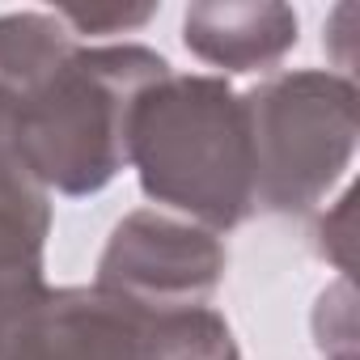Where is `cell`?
Wrapping results in <instances>:
<instances>
[{
	"label": "cell",
	"mask_w": 360,
	"mask_h": 360,
	"mask_svg": "<svg viewBox=\"0 0 360 360\" xmlns=\"http://www.w3.org/2000/svg\"><path fill=\"white\" fill-rule=\"evenodd\" d=\"M127 165L148 200L225 233L255 217V161L242 94L225 77H161L127 119Z\"/></svg>",
	"instance_id": "cell-1"
},
{
	"label": "cell",
	"mask_w": 360,
	"mask_h": 360,
	"mask_svg": "<svg viewBox=\"0 0 360 360\" xmlns=\"http://www.w3.org/2000/svg\"><path fill=\"white\" fill-rule=\"evenodd\" d=\"M169 77L165 56L140 43L77 47L26 98L13 102L18 148L51 195H98L127 165V119L136 98Z\"/></svg>",
	"instance_id": "cell-2"
},
{
	"label": "cell",
	"mask_w": 360,
	"mask_h": 360,
	"mask_svg": "<svg viewBox=\"0 0 360 360\" xmlns=\"http://www.w3.org/2000/svg\"><path fill=\"white\" fill-rule=\"evenodd\" d=\"M0 360H242L212 309H148L98 284L34 292L0 330Z\"/></svg>",
	"instance_id": "cell-3"
},
{
	"label": "cell",
	"mask_w": 360,
	"mask_h": 360,
	"mask_svg": "<svg viewBox=\"0 0 360 360\" xmlns=\"http://www.w3.org/2000/svg\"><path fill=\"white\" fill-rule=\"evenodd\" d=\"M255 212L297 217L326 200L356 153V85L339 72H280L242 94Z\"/></svg>",
	"instance_id": "cell-4"
},
{
	"label": "cell",
	"mask_w": 360,
	"mask_h": 360,
	"mask_svg": "<svg viewBox=\"0 0 360 360\" xmlns=\"http://www.w3.org/2000/svg\"><path fill=\"white\" fill-rule=\"evenodd\" d=\"M225 242L157 208L127 212L98 259V288H110L148 309H200L225 280Z\"/></svg>",
	"instance_id": "cell-5"
},
{
	"label": "cell",
	"mask_w": 360,
	"mask_h": 360,
	"mask_svg": "<svg viewBox=\"0 0 360 360\" xmlns=\"http://www.w3.org/2000/svg\"><path fill=\"white\" fill-rule=\"evenodd\" d=\"M183 43L212 68L259 72L297 47V13L271 0L191 5L183 18Z\"/></svg>",
	"instance_id": "cell-6"
},
{
	"label": "cell",
	"mask_w": 360,
	"mask_h": 360,
	"mask_svg": "<svg viewBox=\"0 0 360 360\" xmlns=\"http://www.w3.org/2000/svg\"><path fill=\"white\" fill-rule=\"evenodd\" d=\"M51 195L22 161L13 102L0 94V276H43Z\"/></svg>",
	"instance_id": "cell-7"
},
{
	"label": "cell",
	"mask_w": 360,
	"mask_h": 360,
	"mask_svg": "<svg viewBox=\"0 0 360 360\" xmlns=\"http://www.w3.org/2000/svg\"><path fill=\"white\" fill-rule=\"evenodd\" d=\"M56 18L72 30V34H123V30H140L148 18H157L153 5L144 9H56Z\"/></svg>",
	"instance_id": "cell-8"
},
{
	"label": "cell",
	"mask_w": 360,
	"mask_h": 360,
	"mask_svg": "<svg viewBox=\"0 0 360 360\" xmlns=\"http://www.w3.org/2000/svg\"><path fill=\"white\" fill-rule=\"evenodd\" d=\"M339 360H356V356H352V352H347V356H339Z\"/></svg>",
	"instance_id": "cell-9"
}]
</instances>
